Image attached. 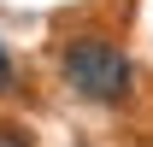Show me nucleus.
I'll use <instances>...</instances> for the list:
<instances>
[{
    "instance_id": "7ed1b4c3",
    "label": "nucleus",
    "mask_w": 153,
    "mask_h": 147,
    "mask_svg": "<svg viewBox=\"0 0 153 147\" xmlns=\"http://www.w3.org/2000/svg\"><path fill=\"white\" fill-rule=\"evenodd\" d=\"M0 147H30V141H24L18 129H0Z\"/></svg>"
},
{
    "instance_id": "f257e3e1",
    "label": "nucleus",
    "mask_w": 153,
    "mask_h": 147,
    "mask_svg": "<svg viewBox=\"0 0 153 147\" xmlns=\"http://www.w3.org/2000/svg\"><path fill=\"white\" fill-rule=\"evenodd\" d=\"M59 71H65V88L94 100V106H118L130 94V82H135L130 59L118 53L112 41H100V36H76L65 47V59H59Z\"/></svg>"
},
{
    "instance_id": "f03ea898",
    "label": "nucleus",
    "mask_w": 153,
    "mask_h": 147,
    "mask_svg": "<svg viewBox=\"0 0 153 147\" xmlns=\"http://www.w3.org/2000/svg\"><path fill=\"white\" fill-rule=\"evenodd\" d=\"M12 88V53H6V41H0V94Z\"/></svg>"
}]
</instances>
